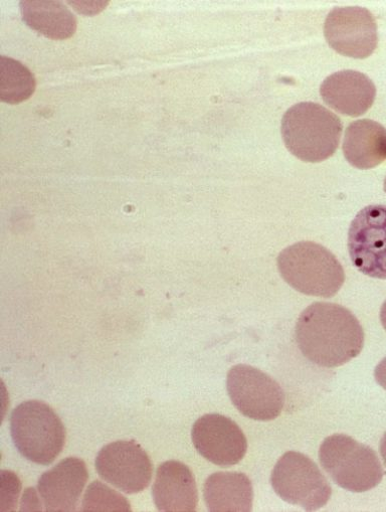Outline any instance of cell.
Wrapping results in <instances>:
<instances>
[{
    "label": "cell",
    "mask_w": 386,
    "mask_h": 512,
    "mask_svg": "<svg viewBox=\"0 0 386 512\" xmlns=\"http://www.w3.org/2000/svg\"><path fill=\"white\" fill-rule=\"evenodd\" d=\"M295 338L308 361L328 369L347 364L364 346V331L354 314L328 302H315L301 313Z\"/></svg>",
    "instance_id": "obj_1"
},
{
    "label": "cell",
    "mask_w": 386,
    "mask_h": 512,
    "mask_svg": "<svg viewBox=\"0 0 386 512\" xmlns=\"http://www.w3.org/2000/svg\"><path fill=\"white\" fill-rule=\"evenodd\" d=\"M341 120L324 106L302 102L283 116L281 133L287 149L305 162L317 163L337 150L342 134Z\"/></svg>",
    "instance_id": "obj_2"
},
{
    "label": "cell",
    "mask_w": 386,
    "mask_h": 512,
    "mask_svg": "<svg viewBox=\"0 0 386 512\" xmlns=\"http://www.w3.org/2000/svg\"><path fill=\"white\" fill-rule=\"evenodd\" d=\"M282 278L298 292L316 297L335 296L345 281L338 259L314 242H299L283 250L277 260Z\"/></svg>",
    "instance_id": "obj_3"
},
{
    "label": "cell",
    "mask_w": 386,
    "mask_h": 512,
    "mask_svg": "<svg viewBox=\"0 0 386 512\" xmlns=\"http://www.w3.org/2000/svg\"><path fill=\"white\" fill-rule=\"evenodd\" d=\"M11 432L19 452L40 465L52 464L66 443V429L60 417L40 401L24 402L14 410Z\"/></svg>",
    "instance_id": "obj_4"
},
{
    "label": "cell",
    "mask_w": 386,
    "mask_h": 512,
    "mask_svg": "<svg viewBox=\"0 0 386 512\" xmlns=\"http://www.w3.org/2000/svg\"><path fill=\"white\" fill-rule=\"evenodd\" d=\"M319 460L338 486L352 492L373 489L384 475L374 450L344 434H335L323 441Z\"/></svg>",
    "instance_id": "obj_5"
},
{
    "label": "cell",
    "mask_w": 386,
    "mask_h": 512,
    "mask_svg": "<svg viewBox=\"0 0 386 512\" xmlns=\"http://www.w3.org/2000/svg\"><path fill=\"white\" fill-rule=\"evenodd\" d=\"M271 484L283 500L307 511L325 506L332 495L331 486L318 466L296 451H289L279 459Z\"/></svg>",
    "instance_id": "obj_6"
},
{
    "label": "cell",
    "mask_w": 386,
    "mask_h": 512,
    "mask_svg": "<svg viewBox=\"0 0 386 512\" xmlns=\"http://www.w3.org/2000/svg\"><path fill=\"white\" fill-rule=\"evenodd\" d=\"M227 389L234 406L250 419L272 421L283 411L285 394L282 387L252 366L233 367L228 374Z\"/></svg>",
    "instance_id": "obj_7"
},
{
    "label": "cell",
    "mask_w": 386,
    "mask_h": 512,
    "mask_svg": "<svg viewBox=\"0 0 386 512\" xmlns=\"http://www.w3.org/2000/svg\"><path fill=\"white\" fill-rule=\"evenodd\" d=\"M348 251L358 271L386 279V206H368L356 215L348 232Z\"/></svg>",
    "instance_id": "obj_8"
},
{
    "label": "cell",
    "mask_w": 386,
    "mask_h": 512,
    "mask_svg": "<svg viewBox=\"0 0 386 512\" xmlns=\"http://www.w3.org/2000/svg\"><path fill=\"white\" fill-rule=\"evenodd\" d=\"M95 465L104 481L127 494L143 491L152 479L151 460L135 441H116L104 446Z\"/></svg>",
    "instance_id": "obj_9"
},
{
    "label": "cell",
    "mask_w": 386,
    "mask_h": 512,
    "mask_svg": "<svg viewBox=\"0 0 386 512\" xmlns=\"http://www.w3.org/2000/svg\"><path fill=\"white\" fill-rule=\"evenodd\" d=\"M324 36L338 54L366 59L378 44L377 26L372 14L360 7L336 8L327 16Z\"/></svg>",
    "instance_id": "obj_10"
},
{
    "label": "cell",
    "mask_w": 386,
    "mask_h": 512,
    "mask_svg": "<svg viewBox=\"0 0 386 512\" xmlns=\"http://www.w3.org/2000/svg\"><path fill=\"white\" fill-rule=\"evenodd\" d=\"M191 439L204 458L221 467L240 463L248 450L242 429L220 414L205 415L193 424Z\"/></svg>",
    "instance_id": "obj_11"
},
{
    "label": "cell",
    "mask_w": 386,
    "mask_h": 512,
    "mask_svg": "<svg viewBox=\"0 0 386 512\" xmlns=\"http://www.w3.org/2000/svg\"><path fill=\"white\" fill-rule=\"evenodd\" d=\"M89 478L85 462L77 457L60 461L45 472L38 489L48 512L75 511Z\"/></svg>",
    "instance_id": "obj_12"
},
{
    "label": "cell",
    "mask_w": 386,
    "mask_h": 512,
    "mask_svg": "<svg viewBox=\"0 0 386 512\" xmlns=\"http://www.w3.org/2000/svg\"><path fill=\"white\" fill-rule=\"evenodd\" d=\"M152 495L160 511L193 512L199 503L195 475L185 464L175 460L166 461L157 468Z\"/></svg>",
    "instance_id": "obj_13"
},
{
    "label": "cell",
    "mask_w": 386,
    "mask_h": 512,
    "mask_svg": "<svg viewBox=\"0 0 386 512\" xmlns=\"http://www.w3.org/2000/svg\"><path fill=\"white\" fill-rule=\"evenodd\" d=\"M320 94L323 101L336 112L359 117L373 105L376 88L366 75L344 70L327 77L321 85Z\"/></svg>",
    "instance_id": "obj_14"
},
{
    "label": "cell",
    "mask_w": 386,
    "mask_h": 512,
    "mask_svg": "<svg viewBox=\"0 0 386 512\" xmlns=\"http://www.w3.org/2000/svg\"><path fill=\"white\" fill-rule=\"evenodd\" d=\"M342 148L352 166L374 168L386 160V128L369 119L354 121L346 128Z\"/></svg>",
    "instance_id": "obj_15"
},
{
    "label": "cell",
    "mask_w": 386,
    "mask_h": 512,
    "mask_svg": "<svg viewBox=\"0 0 386 512\" xmlns=\"http://www.w3.org/2000/svg\"><path fill=\"white\" fill-rule=\"evenodd\" d=\"M204 497L212 512H250L254 489L250 478L240 472H217L206 481Z\"/></svg>",
    "instance_id": "obj_16"
},
{
    "label": "cell",
    "mask_w": 386,
    "mask_h": 512,
    "mask_svg": "<svg viewBox=\"0 0 386 512\" xmlns=\"http://www.w3.org/2000/svg\"><path fill=\"white\" fill-rule=\"evenodd\" d=\"M24 22L51 40H67L77 31L76 17L61 2L26 0L20 4Z\"/></svg>",
    "instance_id": "obj_17"
},
{
    "label": "cell",
    "mask_w": 386,
    "mask_h": 512,
    "mask_svg": "<svg viewBox=\"0 0 386 512\" xmlns=\"http://www.w3.org/2000/svg\"><path fill=\"white\" fill-rule=\"evenodd\" d=\"M37 87L35 75L21 62L0 57V99L16 105L30 99Z\"/></svg>",
    "instance_id": "obj_18"
},
{
    "label": "cell",
    "mask_w": 386,
    "mask_h": 512,
    "mask_svg": "<svg viewBox=\"0 0 386 512\" xmlns=\"http://www.w3.org/2000/svg\"><path fill=\"white\" fill-rule=\"evenodd\" d=\"M83 511H131L128 500L100 481L88 487L82 503Z\"/></svg>",
    "instance_id": "obj_19"
},
{
    "label": "cell",
    "mask_w": 386,
    "mask_h": 512,
    "mask_svg": "<svg viewBox=\"0 0 386 512\" xmlns=\"http://www.w3.org/2000/svg\"><path fill=\"white\" fill-rule=\"evenodd\" d=\"M22 490V482L16 473L2 471V510L14 511Z\"/></svg>",
    "instance_id": "obj_20"
},
{
    "label": "cell",
    "mask_w": 386,
    "mask_h": 512,
    "mask_svg": "<svg viewBox=\"0 0 386 512\" xmlns=\"http://www.w3.org/2000/svg\"><path fill=\"white\" fill-rule=\"evenodd\" d=\"M21 510H42L39 498L34 488H29L24 494Z\"/></svg>",
    "instance_id": "obj_21"
},
{
    "label": "cell",
    "mask_w": 386,
    "mask_h": 512,
    "mask_svg": "<svg viewBox=\"0 0 386 512\" xmlns=\"http://www.w3.org/2000/svg\"><path fill=\"white\" fill-rule=\"evenodd\" d=\"M374 377L377 384L386 390V358H384L376 367Z\"/></svg>",
    "instance_id": "obj_22"
},
{
    "label": "cell",
    "mask_w": 386,
    "mask_h": 512,
    "mask_svg": "<svg viewBox=\"0 0 386 512\" xmlns=\"http://www.w3.org/2000/svg\"><path fill=\"white\" fill-rule=\"evenodd\" d=\"M380 454H381V457L386 465V432L383 435L381 442H380Z\"/></svg>",
    "instance_id": "obj_23"
},
{
    "label": "cell",
    "mask_w": 386,
    "mask_h": 512,
    "mask_svg": "<svg viewBox=\"0 0 386 512\" xmlns=\"http://www.w3.org/2000/svg\"><path fill=\"white\" fill-rule=\"evenodd\" d=\"M380 321L382 323V326L386 330V301L383 303L380 310Z\"/></svg>",
    "instance_id": "obj_24"
},
{
    "label": "cell",
    "mask_w": 386,
    "mask_h": 512,
    "mask_svg": "<svg viewBox=\"0 0 386 512\" xmlns=\"http://www.w3.org/2000/svg\"><path fill=\"white\" fill-rule=\"evenodd\" d=\"M383 189H384V192L386 193V177H385V180H384V187H383Z\"/></svg>",
    "instance_id": "obj_25"
}]
</instances>
